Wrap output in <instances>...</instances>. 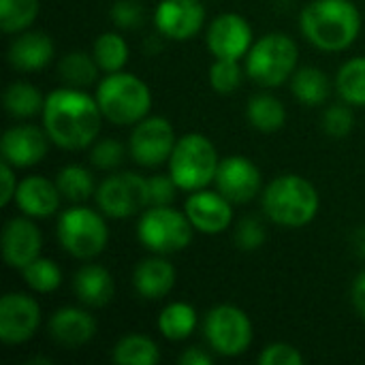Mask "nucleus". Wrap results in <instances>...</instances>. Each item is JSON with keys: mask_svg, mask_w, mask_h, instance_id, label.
I'll list each match as a JSON object with an SVG mask.
<instances>
[{"mask_svg": "<svg viewBox=\"0 0 365 365\" xmlns=\"http://www.w3.org/2000/svg\"><path fill=\"white\" fill-rule=\"evenodd\" d=\"M96 205L109 218H130L143 207H150L148 201V180L137 173H115L107 178L94 192Z\"/></svg>", "mask_w": 365, "mask_h": 365, "instance_id": "obj_10", "label": "nucleus"}, {"mask_svg": "<svg viewBox=\"0 0 365 365\" xmlns=\"http://www.w3.org/2000/svg\"><path fill=\"white\" fill-rule=\"evenodd\" d=\"M304 36L323 51L349 49L361 32V13L353 0H312L299 17Z\"/></svg>", "mask_w": 365, "mask_h": 365, "instance_id": "obj_2", "label": "nucleus"}, {"mask_svg": "<svg viewBox=\"0 0 365 365\" xmlns=\"http://www.w3.org/2000/svg\"><path fill=\"white\" fill-rule=\"evenodd\" d=\"M60 197L56 182L43 175H28L17 186L15 203L30 218H47L58 212Z\"/></svg>", "mask_w": 365, "mask_h": 365, "instance_id": "obj_19", "label": "nucleus"}, {"mask_svg": "<svg viewBox=\"0 0 365 365\" xmlns=\"http://www.w3.org/2000/svg\"><path fill=\"white\" fill-rule=\"evenodd\" d=\"M4 107L13 118H32L36 113H43L45 98L41 96L36 86L15 81L4 90Z\"/></svg>", "mask_w": 365, "mask_h": 365, "instance_id": "obj_29", "label": "nucleus"}, {"mask_svg": "<svg viewBox=\"0 0 365 365\" xmlns=\"http://www.w3.org/2000/svg\"><path fill=\"white\" fill-rule=\"evenodd\" d=\"M38 0H0V28L6 34L21 32L38 15Z\"/></svg>", "mask_w": 365, "mask_h": 365, "instance_id": "obj_33", "label": "nucleus"}, {"mask_svg": "<svg viewBox=\"0 0 365 365\" xmlns=\"http://www.w3.org/2000/svg\"><path fill=\"white\" fill-rule=\"evenodd\" d=\"M13 165L2 160V167H0V180H2V192H0V205H9L13 199H15V192H17V180H15V173H13Z\"/></svg>", "mask_w": 365, "mask_h": 365, "instance_id": "obj_42", "label": "nucleus"}, {"mask_svg": "<svg viewBox=\"0 0 365 365\" xmlns=\"http://www.w3.org/2000/svg\"><path fill=\"white\" fill-rule=\"evenodd\" d=\"M291 88H293L295 98L308 107L323 105L331 92V83H329L327 75L314 66H306V68H299L297 73H293Z\"/></svg>", "mask_w": 365, "mask_h": 365, "instance_id": "obj_24", "label": "nucleus"}, {"mask_svg": "<svg viewBox=\"0 0 365 365\" xmlns=\"http://www.w3.org/2000/svg\"><path fill=\"white\" fill-rule=\"evenodd\" d=\"M188 220L192 222L195 231L205 235H218L227 231L233 222V207L231 201L222 192L214 190H195L184 205Z\"/></svg>", "mask_w": 365, "mask_h": 365, "instance_id": "obj_16", "label": "nucleus"}, {"mask_svg": "<svg viewBox=\"0 0 365 365\" xmlns=\"http://www.w3.org/2000/svg\"><path fill=\"white\" fill-rule=\"evenodd\" d=\"M133 284H135V291L143 299H150V302L163 299L175 287V267L163 257L145 259L135 267Z\"/></svg>", "mask_w": 365, "mask_h": 365, "instance_id": "obj_22", "label": "nucleus"}, {"mask_svg": "<svg viewBox=\"0 0 365 365\" xmlns=\"http://www.w3.org/2000/svg\"><path fill=\"white\" fill-rule=\"evenodd\" d=\"M49 336L64 349H79L96 336V321L81 308H60L49 319Z\"/></svg>", "mask_w": 365, "mask_h": 365, "instance_id": "obj_20", "label": "nucleus"}, {"mask_svg": "<svg viewBox=\"0 0 365 365\" xmlns=\"http://www.w3.org/2000/svg\"><path fill=\"white\" fill-rule=\"evenodd\" d=\"M351 244H353V250L365 261V227L355 229V233L351 237Z\"/></svg>", "mask_w": 365, "mask_h": 365, "instance_id": "obj_45", "label": "nucleus"}, {"mask_svg": "<svg viewBox=\"0 0 365 365\" xmlns=\"http://www.w3.org/2000/svg\"><path fill=\"white\" fill-rule=\"evenodd\" d=\"M111 357L120 365H154L160 361V351L152 338L133 334L113 346Z\"/></svg>", "mask_w": 365, "mask_h": 365, "instance_id": "obj_27", "label": "nucleus"}, {"mask_svg": "<svg viewBox=\"0 0 365 365\" xmlns=\"http://www.w3.org/2000/svg\"><path fill=\"white\" fill-rule=\"evenodd\" d=\"M101 66L96 64L94 56L83 51H73L62 58L60 62V77L71 88H86L96 81Z\"/></svg>", "mask_w": 365, "mask_h": 365, "instance_id": "obj_32", "label": "nucleus"}, {"mask_svg": "<svg viewBox=\"0 0 365 365\" xmlns=\"http://www.w3.org/2000/svg\"><path fill=\"white\" fill-rule=\"evenodd\" d=\"M248 122L261 130V133H276L284 126L287 122V109L284 105L272 96V94H257L248 101L246 107Z\"/></svg>", "mask_w": 365, "mask_h": 365, "instance_id": "obj_26", "label": "nucleus"}, {"mask_svg": "<svg viewBox=\"0 0 365 365\" xmlns=\"http://www.w3.org/2000/svg\"><path fill=\"white\" fill-rule=\"evenodd\" d=\"M207 47L214 58L240 60L252 47V28L246 17L237 13L218 15L207 28Z\"/></svg>", "mask_w": 365, "mask_h": 365, "instance_id": "obj_13", "label": "nucleus"}, {"mask_svg": "<svg viewBox=\"0 0 365 365\" xmlns=\"http://www.w3.org/2000/svg\"><path fill=\"white\" fill-rule=\"evenodd\" d=\"M178 139L173 126L167 118L152 115L137 122L130 133L128 150L137 165L141 167H158L171 158Z\"/></svg>", "mask_w": 365, "mask_h": 365, "instance_id": "obj_11", "label": "nucleus"}, {"mask_svg": "<svg viewBox=\"0 0 365 365\" xmlns=\"http://www.w3.org/2000/svg\"><path fill=\"white\" fill-rule=\"evenodd\" d=\"M56 186H58L60 195L75 205L83 203L86 199H90L96 192L92 173L81 165H68V167L60 169V173L56 175Z\"/></svg>", "mask_w": 365, "mask_h": 365, "instance_id": "obj_30", "label": "nucleus"}, {"mask_svg": "<svg viewBox=\"0 0 365 365\" xmlns=\"http://www.w3.org/2000/svg\"><path fill=\"white\" fill-rule=\"evenodd\" d=\"M355 126V113L351 109V105H331L325 115H323V128L327 135L336 137V139H342L346 137Z\"/></svg>", "mask_w": 365, "mask_h": 365, "instance_id": "obj_36", "label": "nucleus"}, {"mask_svg": "<svg viewBox=\"0 0 365 365\" xmlns=\"http://www.w3.org/2000/svg\"><path fill=\"white\" fill-rule=\"evenodd\" d=\"M218 165L220 158L214 143L205 135L190 133L178 139L169 158V173L180 190L195 192L216 180Z\"/></svg>", "mask_w": 365, "mask_h": 365, "instance_id": "obj_5", "label": "nucleus"}, {"mask_svg": "<svg viewBox=\"0 0 365 365\" xmlns=\"http://www.w3.org/2000/svg\"><path fill=\"white\" fill-rule=\"evenodd\" d=\"M92 165L105 171L118 169L124 160V145L118 139H101L92 148Z\"/></svg>", "mask_w": 365, "mask_h": 365, "instance_id": "obj_38", "label": "nucleus"}, {"mask_svg": "<svg viewBox=\"0 0 365 365\" xmlns=\"http://www.w3.org/2000/svg\"><path fill=\"white\" fill-rule=\"evenodd\" d=\"M197 310L186 302H173L169 304L160 317H158V329L160 334L171 342H182L192 336L197 329Z\"/></svg>", "mask_w": 365, "mask_h": 365, "instance_id": "obj_25", "label": "nucleus"}, {"mask_svg": "<svg viewBox=\"0 0 365 365\" xmlns=\"http://www.w3.org/2000/svg\"><path fill=\"white\" fill-rule=\"evenodd\" d=\"M297 45L282 32L261 36L246 56V73L263 88L282 86L297 66Z\"/></svg>", "mask_w": 365, "mask_h": 365, "instance_id": "obj_6", "label": "nucleus"}, {"mask_svg": "<svg viewBox=\"0 0 365 365\" xmlns=\"http://www.w3.org/2000/svg\"><path fill=\"white\" fill-rule=\"evenodd\" d=\"M111 21L122 30H135L143 24V6L137 0H115L111 6Z\"/></svg>", "mask_w": 365, "mask_h": 365, "instance_id": "obj_39", "label": "nucleus"}, {"mask_svg": "<svg viewBox=\"0 0 365 365\" xmlns=\"http://www.w3.org/2000/svg\"><path fill=\"white\" fill-rule=\"evenodd\" d=\"M53 58V41L49 34L30 30L19 34L9 47V62L13 68L32 73L45 68Z\"/></svg>", "mask_w": 365, "mask_h": 365, "instance_id": "obj_21", "label": "nucleus"}, {"mask_svg": "<svg viewBox=\"0 0 365 365\" xmlns=\"http://www.w3.org/2000/svg\"><path fill=\"white\" fill-rule=\"evenodd\" d=\"M178 192L175 180L169 175H152L148 178V201L152 205H171Z\"/></svg>", "mask_w": 365, "mask_h": 365, "instance_id": "obj_40", "label": "nucleus"}, {"mask_svg": "<svg viewBox=\"0 0 365 365\" xmlns=\"http://www.w3.org/2000/svg\"><path fill=\"white\" fill-rule=\"evenodd\" d=\"M115 284L103 265H83L75 276V295L90 308H103L113 299Z\"/></svg>", "mask_w": 365, "mask_h": 365, "instance_id": "obj_23", "label": "nucleus"}, {"mask_svg": "<svg viewBox=\"0 0 365 365\" xmlns=\"http://www.w3.org/2000/svg\"><path fill=\"white\" fill-rule=\"evenodd\" d=\"M49 135L47 130H41L32 124L13 126L2 137V158L11 163L15 169H28L38 165L49 148Z\"/></svg>", "mask_w": 365, "mask_h": 365, "instance_id": "obj_17", "label": "nucleus"}, {"mask_svg": "<svg viewBox=\"0 0 365 365\" xmlns=\"http://www.w3.org/2000/svg\"><path fill=\"white\" fill-rule=\"evenodd\" d=\"M96 103L113 124H137L148 118L152 109V92L143 79L133 73H109L96 90Z\"/></svg>", "mask_w": 365, "mask_h": 365, "instance_id": "obj_4", "label": "nucleus"}, {"mask_svg": "<svg viewBox=\"0 0 365 365\" xmlns=\"http://www.w3.org/2000/svg\"><path fill=\"white\" fill-rule=\"evenodd\" d=\"M180 364L182 365H212L214 364V357L210 353H205L203 349L199 346H192V349H186L182 355H180Z\"/></svg>", "mask_w": 365, "mask_h": 365, "instance_id": "obj_44", "label": "nucleus"}, {"mask_svg": "<svg viewBox=\"0 0 365 365\" xmlns=\"http://www.w3.org/2000/svg\"><path fill=\"white\" fill-rule=\"evenodd\" d=\"M263 212L265 216L287 229H302L314 220L319 214V192L306 178L297 173H287L276 178L263 192Z\"/></svg>", "mask_w": 365, "mask_h": 365, "instance_id": "obj_3", "label": "nucleus"}, {"mask_svg": "<svg viewBox=\"0 0 365 365\" xmlns=\"http://www.w3.org/2000/svg\"><path fill=\"white\" fill-rule=\"evenodd\" d=\"M21 274H24L26 284L32 291H36V293H51V291H56L62 284V272H60V267L53 261L43 259V257H38L32 263H28L21 269Z\"/></svg>", "mask_w": 365, "mask_h": 365, "instance_id": "obj_34", "label": "nucleus"}, {"mask_svg": "<svg viewBox=\"0 0 365 365\" xmlns=\"http://www.w3.org/2000/svg\"><path fill=\"white\" fill-rule=\"evenodd\" d=\"M351 302H353V308L355 312L365 321V269L357 274V278L353 280V287H351Z\"/></svg>", "mask_w": 365, "mask_h": 365, "instance_id": "obj_43", "label": "nucleus"}, {"mask_svg": "<svg viewBox=\"0 0 365 365\" xmlns=\"http://www.w3.org/2000/svg\"><path fill=\"white\" fill-rule=\"evenodd\" d=\"M265 240H267V233H265V227L261 220H257V218L240 220V225L235 229V244L240 250L255 252L265 244Z\"/></svg>", "mask_w": 365, "mask_h": 365, "instance_id": "obj_37", "label": "nucleus"}, {"mask_svg": "<svg viewBox=\"0 0 365 365\" xmlns=\"http://www.w3.org/2000/svg\"><path fill=\"white\" fill-rule=\"evenodd\" d=\"M192 222L186 212H178L169 205H152L139 218V242L154 255L182 252L192 240Z\"/></svg>", "mask_w": 365, "mask_h": 365, "instance_id": "obj_7", "label": "nucleus"}, {"mask_svg": "<svg viewBox=\"0 0 365 365\" xmlns=\"http://www.w3.org/2000/svg\"><path fill=\"white\" fill-rule=\"evenodd\" d=\"M103 111L96 96H88L81 88H58L45 96L43 126L62 150L77 152L92 145L101 133Z\"/></svg>", "mask_w": 365, "mask_h": 365, "instance_id": "obj_1", "label": "nucleus"}, {"mask_svg": "<svg viewBox=\"0 0 365 365\" xmlns=\"http://www.w3.org/2000/svg\"><path fill=\"white\" fill-rule=\"evenodd\" d=\"M203 331L212 351L222 357H240L252 344V323L248 314L231 304L212 308Z\"/></svg>", "mask_w": 365, "mask_h": 365, "instance_id": "obj_9", "label": "nucleus"}, {"mask_svg": "<svg viewBox=\"0 0 365 365\" xmlns=\"http://www.w3.org/2000/svg\"><path fill=\"white\" fill-rule=\"evenodd\" d=\"M214 182L231 203H248L261 190V171L246 156H227L220 160Z\"/></svg>", "mask_w": 365, "mask_h": 365, "instance_id": "obj_15", "label": "nucleus"}, {"mask_svg": "<svg viewBox=\"0 0 365 365\" xmlns=\"http://www.w3.org/2000/svg\"><path fill=\"white\" fill-rule=\"evenodd\" d=\"M244 73L237 60H222L216 58V62L210 68V83L218 94H233L242 86Z\"/></svg>", "mask_w": 365, "mask_h": 365, "instance_id": "obj_35", "label": "nucleus"}, {"mask_svg": "<svg viewBox=\"0 0 365 365\" xmlns=\"http://www.w3.org/2000/svg\"><path fill=\"white\" fill-rule=\"evenodd\" d=\"M259 364L261 365H302L304 364V355L287 344V342H276L265 346V351L259 355Z\"/></svg>", "mask_w": 365, "mask_h": 365, "instance_id": "obj_41", "label": "nucleus"}, {"mask_svg": "<svg viewBox=\"0 0 365 365\" xmlns=\"http://www.w3.org/2000/svg\"><path fill=\"white\" fill-rule=\"evenodd\" d=\"M41 325V308L26 293H6L0 299V340L6 346L28 342Z\"/></svg>", "mask_w": 365, "mask_h": 365, "instance_id": "obj_12", "label": "nucleus"}, {"mask_svg": "<svg viewBox=\"0 0 365 365\" xmlns=\"http://www.w3.org/2000/svg\"><path fill=\"white\" fill-rule=\"evenodd\" d=\"M58 240L75 259H94L107 248L109 229L98 212L77 203L58 218Z\"/></svg>", "mask_w": 365, "mask_h": 365, "instance_id": "obj_8", "label": "nucleus"}, {"mask_svg": "<svg viewBox=\"0 0 365 365\" xmlns=\"http://www.w3.org/2000/svg\"><path fill=\"white\" fill-rule=\"evenodd\" d=\"M43 237L36 225L28 218H11L2 229V255L6 265L24 269L41 257Z\"/></svg>", "mask_w": 365, "mask_h": 365, "instance_id": "obj_18", "label": "nucleus"}, {"mask_svg": "<svg viewBox=\"0 0 365 365\" xmlns=\"http://www.w3.org/2000/svg\"><path fill=\"white\" fill-rule=\"evenodd\" d=\"M128 45L118 32H103L94 41L92 56L105 73H118L128 62Z\"/></svg>", "mask_w": 365, "mask_h": 365, "instance_id": "obj_31", "label": "nucleus"}, {"mask_svg": "<svg viewBox=\"0 0 365 365\" xmlns=\"http://www.w3.org/2000/svg\"><path fill=\"white\" fill-rule=\"evenodd\" d=\"M158 32L171 41L192 38L205 24V6L199 0H160L154 13Z\"/></svg>", "mask_w": 365, "mask_h": 365, "instance_id": "obj_14", "label": "nucleus"}, {"mask_svg": "<svg viewBox=\"0 0 365 365\" xmlns=\"http://www.w3.org/2000/svg\"><path fill=\"white\" fill-rule=\"evenodd\" d=\"M336 90L344 103L365 107V56L344 62L336 77Z\"/></svg>", "mask_w": 365, "mask_h": 365, "instance_id": "obj_28", "label": "nucleus"}]
</instances>
